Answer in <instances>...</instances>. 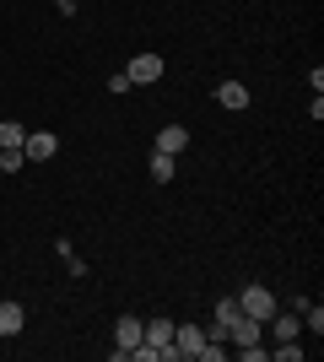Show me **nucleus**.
<instances>
[{
	"mask_svg": "<svg viewBox=\"0 0 324 362\" xmlns=\"http://www.w3.org/2000/svg\"><path fill=\"white\" fill-rule=\"evenodd\" d=\"M124 76H130L136 87H146V81H157V76H162V54H136V60L124 65Z\"/></svg>",
	"mask_w": 324,
	"mask_h": 362,
	"instance_id": "nucleus-4",
	"label": "nucleus"
},
{
	"mask_svg": "<svg viewBox=\"0 0 324 362\" xmlns=\"http://www.w3.org/2000/svg\"><path fill=\"white\" fill-rule=\"evenodd\" d=\"M54 151H60V136H54V130H28V141H22V157H28V163H49Z\"/></svg>",
	"mask_w": 324,
	"mask_h": 362,
	"instance_id": "nucleus-3",
	"label": "nucleus"
},
{
	"mask_svg": "<svg viewBox=\"0 0 324 362\" xmlns=\"http://www.w3.org/2000/svg\"><path fill=\"white\" fill-rule=\"evenodd\" d=\"M22 325H28V314H22V303H6V298H0V335L11 341V335H22Z\"/></svg>",
	"mask_w": 324,
	"mask_h": 362,
	"instance_id": "nucleus-6",
	"label": "nucleus"
},
{
	"mask_svg": "<svg viewBox=\"0 0 324 362\" xmlns=\"http://www.w3.org/2000/svg\"><path fill=\"white\" fill-rule=\"evenodd\" d=\"M232 319H238V298H222V303H216V325H222V330H227Z\"/></svg>",
	"mask_w": 324,
	"mask_h": 362,
	"instance_id": "nucleus-13",
	"label": "nucleus"
},
{
	"mask_svg": "<svg viewBox=\"0 0 324 362\" xmlns=\"http://www.w3.org/2000/svg\"><path fill=\"white\" fill-rule=\"evenodd\" d=\"M114 335H119V346H114V362H136V346L146 341V330H140L136 314H124L119 325H114Z\"/></svg>",
	"mask_w": 324,
	"mask_h": 362,
	"instance_id": "nucleus-1",
	"label": "nucleus"
},
{
	"mask_svg": "<svg viewBox=\"0 0 324 362\" xmlns=\"http://www.w3.org/2000/svg\"><path fill=\"white\" fill-rule=\"evenodd\" d=\"M22 168H28L22 146H0V173H22Z\"/></svg>",
	"mask_w": 324,
	"mask_h": 362,
	"instance_id": "nucleus-10",
	"label": "nucleus"
},
{
	"mask_svg": "<svg viewBox=\"0 0 324 362\" xmlns=\"http://www.w3.org/2000/svg\"><path fill=\"white\" fill-rule=\"evenodd\" d=\"M216 103L238 114V108H248V87H244V81H222V87H216Z\"/></svg>",
	"mask_w": 324,
	"mask_h": 362,
	"instance_id": "nucleus-7",
	"label": "nucleus"
},
{
	"mask_svg": "<svg viewBox=\"0 0 324 362\" xmlns=\"http://www.w3.org/2000/svg\"><path fill=\"white\" fill-rule=\"evenodd\" d=\"M227 335L238 341V346H254V341L265 335V325H260V319H248V314H238V319L227 325Z\"/></svg>",
	"mask_w": 324,
	"mask_h": 362,
	"instance_id": "nucleus-5",
	"label": "nucleus"
},
{
	"mask_svg": "<svg viewBox=\"0 0 324 362\" xmlns=\"http://www.w3.org/2000/svg\"><path fill=\"white\" fill-rule=\"evenodd\" d=\"M152 179H157V184L173 179V157H168V151H157V157H152Z\"/></svg>",
	"mask_w": 324,
	"mask_h": 362,
	"instance_id": "nucleus-11",
	"label": "nucleus"
},
{
	"mask_svg": "<svg viewBox=\"0 0 324 362\" xmlns=\"http://www.w3.org/2000/svg\"><path fill=\"white\" fill-rule=\"evenodd\" d=\"M184 146H189V130H184V124H168V130H157V151H168V157H179Z\"/></svg>",
	"mask_w": 324,
	"mask_h": 362,
	"instance_id": "nucleus-8",
	"label": "nucleus"
},
{
	"mask_svg": "<svg viewBox=\"0 0 324 362\" xmlns=\"http://www.w3.org/2000/svg\"><path fill=\"white\" fill-rule=\"evenodd\" d=\"M22 141H28V130H22V124H0V146H22Z\"/></svg>",
	"mask_w": 324,
	"mask_h": 362,
	"instance_id": "nucleus-12",
	"label": "nucleus"
},
{
	"mask_svg": "<svg viewBox=\"0 0 324 362\" xmlns=\"http://www.w3.org/2000/svg\"><path fill=\"white\" fill-rule=\"evenodd\" d=\"M276 357H281V362H297V357H303V346H292V341H281V346H276Z\"/></svg>",
	"mask_w": 324,
	"mask_h": 362,
	"instance_id": "nucleus-14",
	"label": "nucleus"
},
{
	"mask_svg": "<svg viewBox=\"0 0 324 362\" xmlns=\"http://www.w3.org/2000/svg\"><path fill=\"white\" fill-rule=\"evenodd\" d=\"M238 314L260 319V325H270V314H276V298H270V287H244V298H238Z\"/></svg>",
	"mask_w": 324,
	"mask_h": 362,
	"instance_id": "nucleus-2",
	"label": "nucleus"
},
{
	"mask_svg": "<svg viewBox=\"0 0 324 362\" xmlns=\"http://www.w3.org/2000/svg\"><path fill=\"white\" fill-rule=\"evenodd\" d=\"M168 341H173V319H152V325H146V346L162 351Z\"/></svg>",
	"mask_w": 324,
	"mask_h": 362,
	"instance_id": "nucleus-9",
	"label": "nucleus"
}]
</instances>
